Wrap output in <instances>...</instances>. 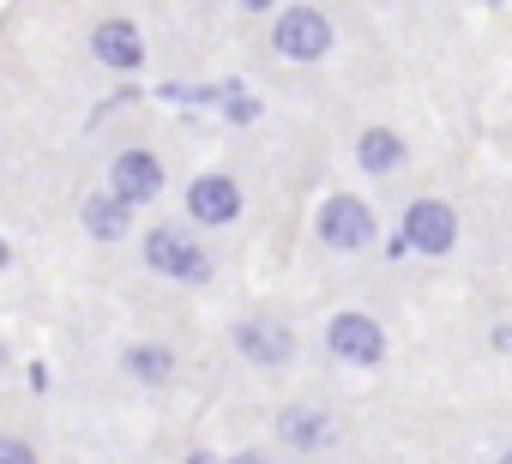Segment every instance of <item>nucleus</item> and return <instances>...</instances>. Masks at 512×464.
Returning a JSON list of instances; mask_svg holds the SVG:
<instances>
[{
    "instance_id": "obj_1",
    "label": "nucleus",
    "mask_w": 512,
    "mask_h": 464,
    "mask_svg": "<svg viewBox=\"0 0 512 464\" xmlns=\"http://www.w3.org/2000/svg\"><path fill=\"white\" fill-rule=\"evenodd\" d=\"M139 260H145V272H157L163 284H187V290H205V284L217 278L211 248L193 236L187 223H151L145 242H139Z\"/></svg>"
},
{
    "instance_id": "obj_2",
    "label": "nucleus",
    "mask_w": 512,
    "mask_h": 464,
    "mask_svg": "<svg viewBox=\"0 0 512 464\" xmlns=\"http://www.w3.org/2000/svg\"><path fill=\"white\" fill-rule=\"evenodd\" d=\"M314 236L332 254H374L380 248V217H374V205L362 193H344L338 187V193H326L314 205Z\"/></svg>"
},
{
    "instance_id": "obj_3",
    "label": "nucleus",
    "mask_w": 512,
    "mask_h": 464,
    "mask_svg": "<svg viewBox=\"0 0 512 464\" xmlns=\"http://www.w3.org/2000/svg\"><path fill=\"white\" fill-rule=\"evenodd\" d=\"M332 49H338V25L320 7H278L272 13V55H284L296 67H314Z\"/></svg>"
},
{
    "instance_id": "obj_4",
    "label": "nucleus",
    "mask_w": 512,
    "mask_h": 464,
    "mask_svg": "<svg viewBox=\"0 0 512 464\" xmlns=\"http://www.w3.org/2000/svg\"><path fill=\"white\" fill-rule=\"evenodd\" d=\"M326 356L344 362V368H386L392 344H386V326L362 308H344L326 320Z\"/></svg>"
},
{
    "instance_id": "obj_5",
    "label": "nucleus",
    "mask_w": 512,
    "mask_h": 464,
    "mask_svg": "<svg viewBox=\"0 0 512 464\" xmlns=\"http://www.w3.org/2000/svg\"><path fill=\"white\" fill-rule=\"evenodd\" d=\"M229 344H235V356H241V362L266 368V374L290 368V362H296V350H302V344H296V326H290V320H278V314H247V320H235Z\"/></svg>"
},
{
    "instance_id": "obj_6",
    "label": "nucleus",
    "mask_w": 512,
    "mask_h": 464,
    "mask_svg": "<svg viewBox=\"0 0 512 464\" xmlns=\"http://www.w3.org/2000/svg\"><path fill=\"white\" fill-rule=\"evenodd\" d=\"M398 229L410 236V248H416L422 260H446V254L458 248V211H452L446 199H434V193H416V199H404V211H398Z\"/></svg>"
},
{
    "instance_id": "obj_7",
    "label": "nucleus",
    "mask_w": 512,
    "mask_h": 464,
    "mask_svg": "<svg viewBox=\"0 0 512 464\" xmlns=\"http://www.w3.org/2000/svg\"><path fill=\"white\" fill-rule=\"evenodd\" d=\"M181 205H187V223H193V229H229V223H241L247 193H241V181H235V175L205 169V175H193V181H187Z\"/></svg>"
},
{
    "instance_id": "obj_8",
    "label": "nucleus",
    "mask_w": 512,
    "mask_h": 464,
    "mask_svg": "<svg viewBox=\"0 0 512 464\" xmlns=\"http://www.w3.org/2000/svg\"><path fill=\"white\" fill-rule=\"evenodd\" d=\"M163 157L157 151H145V145H127V151H115L109 157V187L139 211V205H151V199H163Z\"/></svg>"
},
{
    "instance_id": "obj_9",
    "label": "nucleus",
    "mask_w": 512,
    "mask_h": 464,
    "mask_svg": "<svg viewBox=\"0 0 512 464\" xmlns=\"http://www.w3.org/2000/svg\"><path fill=\"white\" fill-rule=\"evenodd\" d=\"M272 434H278L290 452L314 458V452H332V446H338V416L320 410V404H284V410L272 416Z\"/></svg>"
},
{
    "instance_id": "obj_10",
    "label": "nucleus",
    "mask_w": 512,
    "mask_h": 464,
    "mask_svg": "<svg viewBox=\"0 0 512 464\" xmlns=\"http://www.w3.org/2000/svg\"><path fill=\"white\" fill-rule=\"evenodd\" d=\"M91 55H97V67L133 79V73H145V31L133 19H121V13L115 19H97L91 25Z\"/></svg>"
},
{
    "instance_id": "obj_11",
    "label": "nucleus",
    "mask_w": 512,
    "mask_h": 464,
    "mask_svg": "<svg viewBox=\"0 0 512 464\" xmlns=\"http://www.w3.org/2000/svg\"><path fill=\"white\" fill-rule=\"evenodd\" d=\"M79 223H85V236H91L97 248H115V242L133 236V205H127L115 187H103V193H85V199H79Z\"/></svg>"
},
{
    "instance_id": "obj_12",
    "label": "nucleus",
    "mask_w": 512,
    "mask_h": 464,
    "mask_svg": "<svg viewBox=\"0 0 512 464\" xmlns=\"http://www.w3.org/2000/svg\"><path fill=\"white\" fill-rule=\"evenodd\" d=\"M404 163H410V145H404V133H398V127L374 121V127H362V133H356V169H362V175L392 181V175H404Z\"/></svg>"
},
{
    "instance_id": "obj_13",
    "label": "nucleus",
    "mask_w": 512,
    "mask_h": 464,
    "mask_svg": "<svg viewBox=\"0 0 512 464\" xmlns=\"http://www.w3.org/2000/svg\"><path fill=\"white\" fill-rule=\"evenodd\" d=\"M121 374H127V380H139L145 392H163V386H175L181 362H175V350H169V344L139 338V344H127V350H121Z\"/></svg>"
},
{
    "instance_id": "obj_14",
    "label": "nucleus",
    "mask_w": 512,
    "mask_h": 464,
    "mask_svg": "<svg viewBox=\"0 0 512 464\" xmlns=\"http://www.w3.org/2000/svg\"><path fill=\"white\" fill-rule=\"evenodd\" d=\"M217 115H223L229 127H253V121L266 115V103L253 97V91H247L241 79H223V91H217Z\"/></svg>"
},
{
    "instance_id": "obj_15",
    "label": "nucleus",
    "mask_w": 512,
    "mask_h": 464,
    "mask_svg": "<svg viewBox=\"0 0 512 464\" xmlns=\"http://www.w3.org/2000/svg\"><path fill=\"white\" fill-rule=\"evenodd\" d=\"M0 464H37V446L25 434H0Z\"/></svg>"
},
{
    "instance_id": "obj_16",
    "label": "nucleus",
    "mask_w": 512,
    "mask_h": 464,
    "mask_svg": "<svg viewBox=\"0 0 512 464\" xmlns=\"http://www.w3.org/2000/svg\"><path fill=\"white\" fill-rule=\"evenodd\" d=\"M386 260H410L416 248H410V236H404V229H392V236H386V248H380Z\"/></svg>"
},
{
    "instance_id": "obj_17",
    "label": "nucleus",
    "mask_w": 512,
    "mask_h": 464,
    "mask_svg": "<svg viewBox=\"0 0 512 464\" xmlns=\"http://www.w3.org/2000/svg\"><path fill=\"white\" fill-rule=\"evenodd\" d=\"M488 344H494L500 356H512V320H494V326H488Z\"/></svg>"
},
{
    "instance_id": "obj_18",
    "label": "nucleus",
    "mask_w": 512,
    "mask_h": 464,
    "mask_svg": "<svg viewBox=\"0 0 512 464\" xmlns=\"http://www.w3.org/2000/svg\"><path fill=\"white\" fill-rule=\"evenodd\" d=\"M25 386L31 392H49V362H25Z\"/></svg>"
},
{
    "instance_id": "obj_19",
    "label": "nucleus",
    "mask_w": 512,
    "mask_h": 464,
    "mask_svg": "<svg viewBox=\"0 0 512 464\" xmlns=\"http://www.w3.org/2000/svg\"><path fill=\"white\" fill-rule=\"evenodd\" d=\"M235 7H241L247 19H266V13H278V7H284V0H235Z\"/></svg>"
},
{
    "instance_id": "obj_20",
    "label": "nucleus",
    "mask_w": 512,
    "mask_h": 464,
    "mask_svg": "<svg viewBox=\"0 0 512 464\" xmlns=\"http://www.w3.org/2000/svg\"><path fill=\"white\" fill-rule=\"evenodd\" d=\"M223 464H272V458H266V452H229Z\"/></svg>"
},
{
    "instance_id": "obj_21",
    "label": "nucleus",
    "mask_w": 512,
    "mask_h": 464,
    "mask_svg": "<svg viewBox=\"0 0 512 464\" xmlns=\"http://www.w3.org/2000/svg\"><path fill=\"white\" fill-rule=\"evenodd\" d=\"M181 464H223V458H217V452H205V446H193V452H187Z\"/></svg>"
},
{
    "instance_id": "obj_22",
    "label": "nucleus",
    "mask_w": 512,
    "mask_h": 464,
    "mask_svg": "<svg viewBox=\"0 0 512 464\" xmlns=\"http://www.w3.org/2000/svg\"><path fill=\"white\" fill-rule=\"evenodd\" d=\"M494 464H512V440H506V446H500V452H494Z\"/></svg>"
},
{
    "instance_id": "obj_23",
    "label": "nucleus",
    "mask_w": 512,
    "mask_h": 464,
    "mask_svg": "<svg viewBox=\"0 0 512 464\" xmlns=\"http://www.w3.org/2000/svg\"><path fill=\"white\" fill-rule=\"evenodd\" d=\"M482 7H506V0H482Z\"/></svg>"
}]
</instances>
